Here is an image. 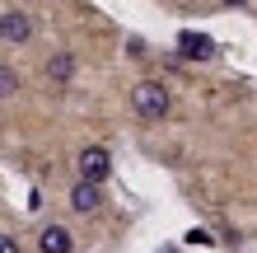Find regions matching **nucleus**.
I'll return each instance as SVG.
<instances>
[{"label":"nucleus","mask_w":257,"mask_h":253,"mask_svg":"<svg viewBox=\"0 0 257 253\" xmlns=\"http://www.w3.org/2000/svg\"><path fill=\"white\" fill-rule=\"evenodd\" d=\"M131 108H136V117H145V122H159V117H169L173 99H169V89L159 80H141L131 89Z\"/></svg>","instance_id":"f257e3e1"},{"label":"nucleus","mask_w":257,"mask_h":253,"mask_svg":"<svg viewBox=\"0 0 257 253\" xmlns=\"http://www.w3.org/2000/svg\"><path fill=\"white\" fill-rule=\"evenodd\" d=\"M75 169H80L84 183H108V174H112V155L103 150V145H84V150L75 155Z\"/></svg>","instance_id":"f03ea898"},{"label":"nucleus","mask_w":257,"mask_h":253,"mask_svg":"<svg viewBox=\"0 0 257 253\" xmlns=\"http://www.w3.org/2000/svg\"><path fill=\"white\" fill-rule=\"evenodd\" d=\"M28 38H33V19H28L24 10H5V14H0V42H10V47H24Z\"/></svg>","instance_id":"7ed1b4c3"},{"label":"nucleus","mask_w":257,"mask_h":253,"mask_svg":"<svg viewBox=\"0 0 257 253\" xmlns=\"http://www.w3.org/2000/svg\"><path fill=\"white\" fill-rule=\"evenodd\" d=\"M178 52H183L187 61H210V56H215V38L196 33V28H183V33H178Z\"/></svg>","instance_id":"20e7f679"},{"label":"nucleus","mask_w":257,"mask_h":253,"mask_svg":"<svg viewBox=\"0 0 257 253\" xmlns=\"http://www.w3.org/2000/svg\"><path fill=\"white\" fill-rule=\"evenodd\" d=\"M70 206L80 216H94L98 206H103V183H84V178H80V183L70 188Z\"/></svg>","instance_id":"39448f33"},{"label":"nucleus","mask_w":257,"mask_h":253,"mask_svg":"<svg viewBox=\"0 0 257 253\" xmlns=\"http://www.w3.org/2000/svg\"><path fill=\"white\" fill-rule=\"evenodd\" d=\"M38 253H75V234H70L66 225H42Z\"/></svg>","instance_id":"423d86ee"},{"label":"nucleus","mask_w":257,"mask_h":253,"mask_svg":"<svg viewBox=\"0 0 257 253\" xmlns=\"http://www.w3.org/2000/svg\"><path fill=\"white\" fill-rule=\"evenodd\" d=\"M70 75H75V56H70V52H56L52 61H47V80L66 89V85H70Z\"/></svg>","instance_id":"0eeeda50"},{"label":"nucleus","mask_w":257,"mask_h":253,"mask_svg":"<svg viewBox=\"0 0 257 253\" xmlns=\"http://www.w3.org/2000/svg\"><path fill=\"white\" fill-rule=\"evenodd\" d=\"M14 89H19V75L14 70H0V99H10Z\"/></svg>","instance_id":"6e6552de"},{"label":"nucleus","mask_w":257,"mask_h":253,"mask_svg":"<svg viewBox=\"0 0 257 253\" xmlns=\"http://www.w3.org/2000/svg\"><path fill=\"white\" fill-rule=\"evenodd\" d=\"M0 253H19V239H14V234H5V230H0Z\"/></svg>","instance_id":"1a4fd4ad"},{"label":"nucleus","mask_w":257,"mask_h":253,"mask_svg":"<svg viewBox=\"0 0 257 253\" xmlns=\"http://www.w3.org/2000/svg\"><path fill=\"white\" fill-rule=\"evenodd\" d=\"M224 5H248V0H224Z\"/></svg>","instance_id":"9d476101"}]
</instances>
